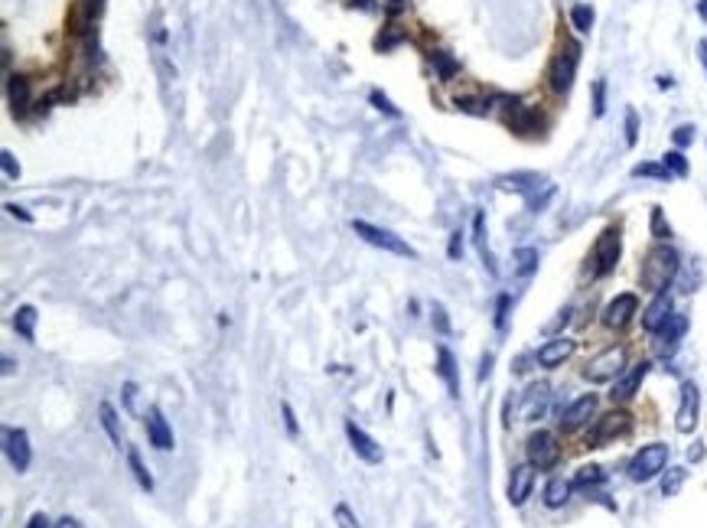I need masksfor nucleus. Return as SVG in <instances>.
Masks as SVG:
<instances>
[{
    "mask_svg": "<svg viewBox=\"0 0 707 528\" xmlns=\"http://www.w3.org/2000/svg\"><path fill=\"white\" fill-rule=\"evenodd\" d=\"M401 40H404V33H398V26H388V33L379 36V40H375V46H379V49H391V46H398Z\"/></svg>",
    "mask_w": 707,
    "mask_h": 528,
    "instance_id": "obj_39",
    "label": "nucleus"
},
{
    "mask_svg": "<svg viewBox=\"0 0 707 528\" xmlns=\"http://www.w3.org/2000/svg\"><path fill=\"white\" fill-rule=\"evenodd\" d=\"M698 10H701V17L707 20V0H701V7H698Z\"/></svg>",
    "mask_w": 707,
    "mask_h": 528,
    "instance_id": "obj_55",
    "label": "nucleus"
},
{
    "mask_svg": "<svg viewBox=\"0 0 707 528\" xmlns=\"http://www.w3.org/2000/svg\"><path fill=\"white\" fill-rule=\"evenodd\" d=\"M571 489H574V483H567V479H551V483L545 486V505L547 509H561V505L571 499Z\"/></svg>",
    "mask_w": 707,
    "mask_h": 528,
    "instance_id": "obj_25",
    "label": "nucleus"
},
{
    "mask_svg": "<svg viewBox=\"0 0 707 528\" xmlns=\"http://www.w3.org/2000/svg\"><path fill=\"white\" fill-rule=\"evenodd\" d=\"M369 102H372V104H375V108H379V111H381V114H388V118H401V111H398V108H395V104L388 102V98H385V95H381V92H379V88H375V92H369Z\"/></svg>",
    "mask_w": 707,
    "mask_h": 528,
    "instance_id": "obj_33",
    "label": "nucleus"
},
{
    "mask_svg": "<svg viewBox=\"0 0 707 528\" xmlns=\"http://www.w3.org/2000/svg\"><path fill=\"white\" fill-rule=\"evenodd\" d=\"M623 366H626V349L623 346H613V349L600 352V356L583 368V378H587V382H610V378L626 372Z\"/></svg>",
    "mask_w": 707,
    "mask_h": 528,
    "instance_id": "obj_6",
    "label": "nucleus"
},
{
    "mask_svg": "<svg viewBox=\"0 0 707 528\" xmlns=\"http://www.w3.org/2000/svg\"><path fill=\"white\" fill-rule=\"evenodd\" d=\"M672 316H675V307H672V297H668V290H665V294H655V300L646 307L642 326H646V332H658Z\"/></svg>",
    "mask_w": 707,
    "mask_h": 528,
    "instance_id": "obj_16",
    "label": "nucleus"
},
{
    "mask_svg": "<svg viewBox=\"0 0 707 528\" xmlns=\"http://www.w3.org/2000/svg\"><path fill=\"white\" fill-rule=\"evenodd\" d=\"M98 414H101V427H105V431H108L111 443H114V447H118V450H121V443H124V437H121V421H118V411L111 408L108 401H101Z\"/></svg>",
    "mask_w": 707,
    "mask_h": 528,
    "instance_id": "obj_26",
    "label": "nucleus"
},
{
    "mask_svg": "<svg viewBox=\"0 0 707 528\" xmlns=\"http://www.w3.org/2000/svg\"><path fill=\"white\" fill-rule=\"evenodd\" d=\"M446 255H450V258L463 255V235H460V232H453V235H450V248H446Z\"/></svg>",
    "mask_w": 707,
    "mask_h": 528,
    "instance_id": "obj_46",
    "label": "nucleus"
},
{
    "mask_svg": "<svg viewBox=\"0 0 707 528\" xmlns=\"http://www.w3.org/2000/svg\"><path fill=\"white\" fill-rule=\"evenodd\" d=\"M352 232L359 235V239L369 241V245L381 248V251H391V255H401V258H414V248L408 245L404 239H398L395 232L379 229V225H372V222H362V219H352Z\"/></svg>",
    "mask_w": 707,
    "mask_h": 528,
    "instance_id": "obj_4",
    "label": "nucleus"
},
{
    "mask_svg": "<svg viewBox=\"0 0 707 528\" xmlns=\"http://www.w3.org/2000/svg\"><path fill=\"white\" fill-rule=\"evenodd\" d=\"M134 395H137V385L127 382L124 385V404H127V411H134Z\"/></svg>",
    "mask_w": 707,
    "mask_h": 528,
    "instance_id": "obj_50",
    "label": "nucleus"
},
{
    "mask_svg": "<svg viewBox=\"0 0 707 528\" xmlns=\"http://www.w3.org/2000/svg\"><path fill=\"white\" fill-rule=\"evenodd\" d=\"M662 167L668 173H675V176H688V160H684L682 150H672V154L662 157Z\"/></svg>",
    "mask_w": 707,
    "mask_h": 528,
    "instance_id": "obj_31",
    "label": "nucleus"
},
{
    "mask_svg": "<svg viewBox=\"0 0 707 528\" xmlns=\"http://www.w3.org/2000/svg\"><path fill=\"white\" fill-rule=\"evenodd\" d=\"M509 307H512V297H509V294H502V297L496 300V330L499 332L509 326Z\"/></svg>",
    "mask_w": 707,
    "mask_h": 528,
    "instance_id": "obj_36",
    "label": "nucleus"
},
{
    "mask_svg": "<svg viewBox=\"0 0 707 528\" xmlns=\"http://www.w3.org/2000/svg\"><path fill=\"white\" fill-rule=\"evenodd\" d=\"M577 62H581V43H564L561 52L551 62V92L554 95H567L574 85V76H577Z\"/></svg>",
    "mask_w": 707,
    "mask_h": 528,
    "instance_id": "obj_3",
    "label": "nucleus"
},
{
    "mask_svg": "<svg viewBox=\"0 0 707 528\" xmlns=\"http://www.w3.org/2000/svg\"><path fill=\"white\" fill-rule=\"evenodd\" d=\"M4 450H7V460L17 473H26L30 463H33V450H30V434L23 427H7L4 431Z\"/></svg>",
    "mask_w": 707,
    "mask_h": 528,
    "instance_id": "obj_8",
    "label": "nucleus"
},
{
    "mask_svg": "<svg viewBox=\"0 0 707 528\" xmlns=\"http://www.w3.org/2000/svg\"><path fill=\"white\" fill-rule=\"evenodd\" d=\"M535 268H538V251L535 248H518L515 251V271L528 277V274H535Z\"/></svg>",
    "mask_w": 707,
    "mask_h": 528,
    "instance_id": "obj_28",
    "label": "nucleus"
},
{
    "mask_svg": "<svg viewBox=\"0 0 707 528\" xmlns=\"http://www.w3.org/2000/svg\"><path fill=\"white\" fill-rule=\"evenodd\" d=\"M682 268V258L672 245H655L646 255V264H642V287L652 290V294H665L668 284L675 281V274Z\"/></svg>",
    "mask_w": 707,
    "mask_h": 528,
    "instance_id": "obj_1",
    "label": "nucleus"
},
{
    "mask_svg": "<svg viewBox=\"0 0 707 528\" xmlns=\"http://www.w3.org/2000/svg\"><path fill=\"white\" fill-rule=\"evenodd\" d=\"M26 528H52L49 519L42 515V512H36V515H30V522H26Z\"/></svg>",
    "mask_w": 707,
    "mask_h": 528,
    "instance_id": "obj_49",
    "label": "nucleus"
},
{
    "mask_svg": "<svg viewBox=\"0 0 707 528\" xmlns=\"http://www.w3.org/2000/svg\"><path fill=\"white\" fill-rule=\"evenodd\" d=\"M698 411H701L698 385L684 382L682 385V404H678V414H675V424H678L682 434H691V431H694V424H698Z\"/></svg>",
    "mask_w": 707,
    "mask_h": 528,
    "instance_id": "obj_11",
    "label": "nucleus"
},
{
    "mask_svg": "<svg viewBox=\"0 0 707 528\" xmlns=\"http://www.w3.org/2000/svg\"><path fill=\"white\" fill-rule=\"evenodd\" d=\"M531 486H535V467L531 463H518L512 469V476H509V503L522 505L531 496Z\"/></svg>",
    "mask_w": 707,
    "mask_h": 528,
    "instance_id": "obj_17",
    "label": "nucleus"
},
{
    "mask_svg": "<svg viewBox=\"0 0 707 528\" xmlns=\"http://www.w3.org/2000/svg\"><path fill=\"white\" fill-rule=\"evenodd\" d=\"M636 310H639V300H636V294H619V297H613L610 304H606L603 323L610 326V330H626V326H629V320L636 316Z\"/></svg>",
    "mask_w": 707,
    "mask_h": 528,
    "instance_id": "obj_10",
    "label": "nucleus"
},
{
    "mask_svg": "<svg viewBox=\"0 0 707 528\" xmlns=\"http://www.w3.org/2000/svg\"><path fill=\"white\" fill-rule=\"evenodd\" d=\"M430 62L437 66L440 82H450V78H453L456 72H460V62H456V59H450L446 52H434V56H430Z\"/></svg>",
    "mask_w": 707,
    "mask_h": 528,
    "instance_id": "obj_29",
    "label": "nucleus"
},
{
    "mask_svg": "<svg viewBox=\"0 0 707 528\" xmlns=\"http://www.w3.org/2000/svg\"><path fill=\"white\" fill-rule=\"evenodd\" d=\"M434 326H437V330L444 332V336L450 332V320H446V310L440 307V304H434Z\"/></svg>",
    "mask_w": 707,
    "mask_h": 528,
    "instance_id": "obj_44",
    "label": "nucleus"
},
{
    "mask_svg": "<svg viewBox=\"0 0 707 528\" xmlns=\"http://www.w3.org/2000/svg\"><path fill=\"white\" fill-rule=\"evenodd\" d=\"M682 483H684V469H682V467L668 469L665 483H662V493H665V496H675V493H678V489H682Z\"/></svg>",
    "mask_w": 707,
    "mask_h": 528,
    "instance_id": "obj_34",
    "label": "nucleus"
},
{
    "mask_svg": "<svg viewBox=\"0 0 707 528\" xmlns=\"http://www.w3.org/2000/svg\"><path fill=\"white\" fill-rule=\"evenodd\" d=\"M597 414V395H581L567 404V411L561 414V427L564 431H581L590 418Z\"/></svg>",
    "mask_w": 707,
    "mask_h": 528,
    "instance_id": "obj_13",
    "label": "nucleus"
},
{
    "mask_svg": "<svg viewBox=\"0 0 707 528\" xmlns=\"http://www.w3.org/2000/svg\"><path fill=\"white\" fill-rule=\"evenodd\" d=\"M551 196H554V186H545V193H541V196H535V199L528 203V205H531V212H538V209H541V205H545Z\"/></svg>",
    "mask_w": 707,
    "mask_h": 528,
    "instance_id": "obj_47",
    "label": "nucleus"
},
{
    "mask_svg": "<svg viewBox=\"0 0 707 528\" xmlns=\"http://www.w3.org/2000/svg\"><path fill=\"white\" fill-rule=\"evenodd\" d=\"M571 23H574V30L590 33V26H593V10H590L587 4H577V7L571 10Z\"/></svg>",
    "mask_w": 707,
    "mask_h": 528,
    "instance_id": "obj_30",
    "label": "nucleus"
},
{
    "mask_svg": "<svg viewBox=\"0 0 707 528\" xmlns=\"http://www.w3.org/2000/svg\"><path fill=\"white\" fill-rule=\"evenodd\" d=\"M619 229H606L603 235L597 239V248H593V274L597 277H606V274H613L616 261H619Z\"/></svg>",
    "mask_w": 707,
    "mask_h": 528,
    "instance_id": "obj_7",
    "label": "nucleus"
},
{
    "mask_svg": "<svg viewBox=\"0 0 707 528\" xmlns=\"http://www.w3.org/2000/svg\"><path fill=\"white\" fill-rule=\"evenodd\" d=\"M13 368H17V366H13V359H4V375H10Z\"/></svg>",
    "mask_w": 707,
    "mask_h": 528,
    "instance_id": "obj_54",
    "label": "nucleus"
},
{
    "mask_svg": "<svg viewBox=\"0 0 707 528\" xmlns=\"http://www.w3.org/2000/svg\"><path fill=\"white\" fill-rule=\"evenodd\" d=\"M652 229H655L658 239H668V229H665V219H662V209H652Z\"/></svg>",
    "mask_w": 707,
    "mask_h": 528,
    "instance_id": "obj_45",
    "label": "nucleus"
},
{
    "mask_svg": "<svg viewBox=\"0 0 707 528\" xmlns=\"http://www.w3.org/2000/svg\"><path fill=\"white\" fill-rule=\"evenodd\" d=\"M127 467H131V473H134L137 486H141V489H147V493H150V489H153V476H150V469L143 467L141 453H137L134 447H127Z\"/></svg>",
    "mask_w": 707,
    "mask_h": 528,
    "instance_id": "obj_27",
    "label": "nucleus"
},
{
    "mask_svg": "<svg viewBox=\"0 0 707 528\" xmlns=\"http://www.w3.org/2000/svg\"><path fill=\"white\" fill-rule=\"evenodd\" d=\"M336 522H339V528H359V519H355L352 509H349L345 503L336 505Z\"/></svg>",
    "mask_w": 707,
    "mask_h": 528,
    "instance_id": "obj_38",
    "label": "nucleus"
},
{
    "mask_svg": "<svg viewBox=\"0 0 707 528\" xmlns=\"http://www.w3.org/2000/svg\"><path fill=\"white\" fill-rule=\"evenodd\" d=\"M684 332H688V316L675 313L672 320H668V323L655 332V336H658V352H672L675 346H678V340H682Z\"/></svg>",
    "mask_w": 707,
    "mask_h": 528,
    "instance_id": "obj_21",
    "label": "nucleus"
},
{
    "mask_svg": "<svg viewBox=\"0 0 707 528\" xmlns=\"http://www.w3.org/2000/svg\"><path fill=\"white\" fill-rule=\"evenodd\" d=\"M98 7H101V0H92V10H95V13H98Z\"/></svg>",
    "mask_w": 707,
    "mask_h": 528,
    "instance_id": "obj_56",
    "label": "nucleus"
},
{
    "mask_svg": "<svg viewBox=\"0 0 707 528\" xmlns=\"http://www.w3.org/2000/svg\"><path fill=\"white\" fill-rule=\"evenodd\" d=\"M385 10H388V17H398V13L408 10V0H385Z\"/></svg>",
    "mask_w": 707,
    "mask_h": 528,
    "instance_id": "obj_48",
    "label": "nucleus"
},
{
    "mask_svg": "<svg viewBox=\"0 0 707 528\" xmlns=\"http://www.w3.org/2000/svg\"><path fill=\"white\" fill-rule=\"evenodd\" d=\"M345 437H349V443H352L355 457H362L365 463H372V467H375V463H381V460H385V453H381L379 440L365 434L362 427L355 424V421H345Z\"/></svg>",
    "mask_w": 707,
    "mask_h": 528,
    "instance_id": "obj_12",
    "label": "nucleus"
},
{
    "mask_svg": "<svg viewBox=\"0 0 707 528\" xmlns=\"http://www.w3.org/2000/svg\"><path fill=\"white\" fill-rule=\"evenodd\" d=\"M603 111H606V82H597L593 85V114L603 118Z\"/></svg>",
    "mask_w": 707,
    "mask_h": 528,
    "instance_id": "obj_40",
    "label": "nucleus"
},
{
    "mask_svg": "<svg viewBox=\"0 0 707 528\" xmlns=\"http://www.w3.org/2000/svg\"><path fill=\"white\" fill-rule=\"evenodd\" d=\"M509 128L518 131V134H535V131L541 128L538 111L528 108V104H512V111H509Z\"/></svg>",
    "mask_w": 707,
    "mask_h": 528,
    "instance_id": "obj_22",
    "label": "nucleus"
},
{
    "mask_svg": "<svg viewBox=\"0 0 707 528\" xmlns=\"http://www.w3.org/2000/svg\"><path fill=\"white\" fill-rule=\"evenodd\" d=\"M280 414H284V427H287V434H290V437H297V431H300V427H297V414H294V408H290L287 401H280Z\"/></svg>",
    "mask_w": 707,
    "mask_h": 528,
    "instance_id": "obj_41",
    "label": "nucleus"
},
{
    "mask_svg": "<svg viewBox=\"0 0 707 528\" xmlns=\"http://www.w3.org/2000/svg\"><path fill=\"white\" fill-rule=\"evenodd\" d=\"M437 375L446 382V392H450V398H460V372H456L453 352L446 349V346H440V349H437Z\"/></svg>",
    "mask_w": 707,
    "mask_h": 528,
    "instance_id": "obj_20",
    "label": "nucleus"
},
{
    "mask_svg": "<svg viewBox=\"0 0 707 528\" xmlns=\"http://www.w3.org/2000/svg\"><path fill=\"white\" fill-rule=\"evenodd\" d=\"M626 431H629V414H626V411H610V414H603V418L597 421L593 434L587 437V447H603V443L623 437Z\"/></svg>",
    "mask_w": 707,
    "mask_h": 528,
    "instance_id": "obj_9",
    "label": "nucleus"
},
{
    "mask_svg": "<svg viewBox=\"0 0 707 528\" xmlns=\"http://www.w3.org/2000/svg\"><path fill=\"white\" fill-rule=\"evenodd\" d=\"M593 483H606V476H603V469L600 467H583L581 473H577V479H574V489H583V486H593Z\"/></svg>",
    "mask_w": 707,
    "mask_h": 528,
    "instance_id": "obj_32",
    "label": "nucleus"
},
{
    "mask_svg": "<svg viewBox=\"0 0 707 528\" xmlns=\"http://www.w3.org/2000/svg\"><path fill=\"white\" fill-rule=\"evenodd\" d=\"M668 463V447L665 443H648V447H642L636 457L629 460V479L632 483H648V479H655L662 469H665Z\"/></svg>",
    "mask_w": 707,
    "mask_h": 528,
    "instance_id": "obj_2",
    "label": "nucleus"
},
{
    "mask_svg": "<svg viewBox=\"0 0 707 528\" xmlns=\"http://www.w3.org/2000/svg\"><path fill=\"white\" fill-rule=\"evenodd\" d=\"M52 528H85V525H82V522H78V519H69V515H66V519H59V522H56V525H52Z\"/></svg>",
    "mask_w": 707,
    "mask_h": 528,
    "instance_id": "obj_52",
    "label": "nucleus"
},
{
    "mask_svg": "<svg viewBox=\"0 0 707 528\" xmlns=\"http://www.w3.org/2000/svg\"><path fill=\"white\" fill-rule=\"evenodd\" d=\"M571 356H574V340H567V336H557V340L545 342L535 359H538L541 368H557L561 362H567Z\"/></svg>",
    "mask_w": 707,
    "mask_h": 528,
    "instance_id": "obj_18",
    "label": "nucleus"
},
{
    "mask_svg": "<svg viewBox=\"0 0 707 528\" xmlns=\"http://www.w3.org/2000/svg\"><path fill=\"white\" fill-rule=\"evenodd\" d=\"M648 362H636V366H629L626 368L619 378H616V385H613V401H629V398H636L639 395V388H642V382H646V375H648Z\"/></svg>",
    "mask_w": 707,
    "mask_h": 528,
    "instance_id": "obj_14",
    "label": "nucleus"
},
{
    "mask_svg": "<svg viewBox=\"0 0 707 528\" xmlns=\"http://www.w3.org/2000/svg\"><path fill=\"white\" fill-rule=\"evenodd\" d=\"M632 176H655V179H668L672 173L662 167V163H639L636 170H632Z\"/></svg>",
    "mask_w": 707,
    "mask_h": 528,
    "instance_id": "obj_35",
    "label": "nucleus"
},
{
    "mask_svg": "<svg viewBox=\"0 0 707 528\" xmlns=\"http://www.w3.org/2000/svg\"><path fill=\"white\" fill-rule=\"evenodd\" d=\"M698 56H701V62H704V68H707V40L698 46Z\"/></svg>",
    "mask_w": 707,
    "mask_h": 528,
    "instance_id": "obj_53",
    "label": "nucleus"
},
{
    "mask_svg": "<svg viewBox=\"0 0 707 528\" xmlns=\"http://www.w3.org/2000/svg\"><path fill=\"white\" fill-rule=\"evenodd\" d=\"M0 163H4V176H7V179H17L20 176V163L13 160V154H10V150H4V154H0Z\"/></svg>",
    "mask_w": 707,
    "mask_h": 528,
    "instance_id": "obj_42",
    "label": "nucleus"
},
{
    "mask_svg": "<svg viewBox=\"0 0 707 528\" xmlns=\"http://www.w3.org/2000/svg\"><path fill=\"white\" fill-rule=\"evenodd\" d=\"M36 320H40L36 307H30V304L17 307V313H13V330H17L20 340H26V342L36 340Z\"/></svg>",
    "mask_w": 707,
    "mask_h": 528,
    "instance_id": "obj_23",
    "label": "nucleus"
},
{
    "mask_svg": "<svg viewBox=\"0 0 707 528\" xmlns=\"http://www.w3.org/2000/svg\"><path fill=\"white\" fill-rule=\"evenodd\" d=\"M547 395H551V385H547V382H535V385H531L528 392H525V398H522L525 418H528V421H538L541 414H545Z\"/></svg>",
    "mask_w": 707,
    "mask_h": 528,
    "instance_id": "obj_19",
    "label": "nucleus"
},
{
    "mask_svg": "<svg viewBox=\"0 0 707 528\" xmlns=\"http://www.w3.org/2000/svg\"><path fill=\"white\" fill-rule=\"evenodd\" d=\"M525 453H528V463L535 469H551L561 460V447H557V437L551 431H535L525 443Z\"/></svg>",
    "mask_w": 707,
    "mask_h": 528,
    "instance_id": "obj_5",
    "label": "nucleus"
},
{
    "mask_svg": "<svg viewBox=\"0 0 707 528\" xmlns=\"http://www.w3.org/2000/svg\"><path fill=\"white\" fill-rule=\"evenodd\" d=\"M7 212L17 215V219H23V222H33V215L26 212V209H20V205H13V203H7Z\"/></svg>",
    "mask_w": 707,
    "mask_h": 528,
    "instance_id": "obj_51",
    "label": "nucleus"
},
{
    "mask_svg": "<svg viewBox=\"0 0 707 528\" xmlns=\"http://www.w3.org/2000/svg\"><path fill=\"white\" fill-rule=\"evenodd\" d=\"M636 140H639V114L636 111H626V144L636 147Z\"/></svg>",
    "mask_w": 707,
    "mask_h": 528,
    "instance_id": "obj_37",
    "label": "nucleus"
},
{
    "mask_svg": "<svg viewBox=\"0 0 707 528\" xmlns=\"http://www.w3.org/2000/svg\"><path fill=\"white\" fill-rule=\"evenodd\" d=\"M143 427H147V440H150V447H157V450H163V453L173 450V431H170V424H167V418H163L160 408L147 411Z\"/></svg>",
    "mask_w": 707,
    "mask_h": 528,
    "instance_id": "obj_15",
    "label": "nucleus"
},
{
    "mask_svg": "<svg viewBox=\"0 0 707 528\" xmlns=\"http://www.w3.org/2000/svg\"><path fill=\"white\" fill-rule=\"evenodd\" d=\"M672 137H675V144H678V147H688L691 140H694V128H691V124H682V128L675 131Z\"/></svg>",
    "mask_w": 707,
    "mask_h": 528,
    "instance_id": "obj_43",
    "label": "nucleus"
},
{
    "mask_svg": "<svg viewBox=\"0 0 707 528\" xmlns=\"http://www.w3.org/2000/svg\"><path fill=\"white\" fill-rule=\"evenodd\" d=\"M7 98H10V108L17 111V114H23V111L30 108V82H26L23 76H10Z\"/></svg>",
    "mask_w": 707,
    "mask_h": 528,
    "instance_id": "obj_24",
    "label": "nucleus"
}]
</instances>
